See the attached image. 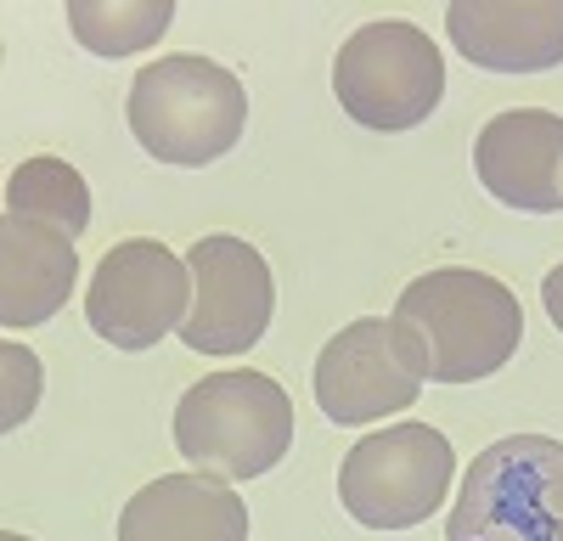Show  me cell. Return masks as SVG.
Wrapping results in <instances>:
<instances>
[{"label":"cell","mask_w":563,"mask_h":541,"mask_svg":"<svg viewBox=\"0 0 563 541\" xmlns=\"http://www.w3.org/2000/svg\"><path fill=\"white\" fill-rule=\"evenodd\" d=\"M175 451L225 485L260 479L294 451V400L254 367L209 373L175 406Z\"/></svg>","instance_id":"obj_3"},{"label":"cell","mask_w":563,"mask_h":541,"mask_svg":"<svg viewBox=\"0 0 563 541\" xmlns=\"http://www.w3.org/2000/svg\"><path fill=\"white\" fill-rule=\"evenodd\" d=\"M316 406L333 423H372L389 412H411L422 395V355L411 333L384 316H361V322L339 328L321 344L316 373H310Z\"/></svg>","instance_id":"obj_7"},{"label":"cell","mask_w":563,"mask_h":541,"mask_svg":"<svg viewBox=\"0 0 563 541\" xmlns=\"http://www.w3.org/2000/svg\"><path fill=\"white\" fill-rule=\"evenodd\" d=\"M541 305H547V316H552V328L563 333V265H552L547 277H541Z\"/></svg>","instance_id":"obj_17"},{"label":"cell","mask_w":563,"mask_h":541,"mask_svg":"<svg viewBox=\"0 0 563 541\" xmlns=\"http://www.w3.org/2000/svg\"><path fill=\"white\" fill-rule=\"evenodd\" d=\"M445 541H563V440L507 434L485 445L445 519Z\"/></svg>","instance_id":"obj_4"},{"label":"cell","mask_w":563,"mask_h":541,"mask_svg":"<svg viewBox=\"0 0 563 541\" xmlns=\"http://www.w3.org/2000/svg\"><path fill=\"white\" fill-rule=\"evenodd\" d=\"M186 270H192V316L180 322V339L198 355L254 350L276 310V277L265 254L249 238L209 232L186 249Z\"/></svg>","instance_id":"obj_9"},{"label":"cell","mask_w":563,"mask_h":541,"mask_svg":"<svg viewBox=\"0 0 563 541\" xmlns=\"http://www.w3.org/2000/svg\"><path fill=\"white\" fill-rule=\"evenodd\" d=\"M395 322L411 333L429 384H479L501 373L525 339V310L501 277L467 265L429 270L400 288Z\"/></svg>","instance_id":"obj_1"},{"label":"cell","mask_w":563,"mask_h":541,"mask_svg":"<svg viewBox=\"0 0 563 541\" xmlns=\"http://www.w3.org/2000/svg\"><path fill=\"white\" fill-rule=\"evenodd\" d=\"M0 541H29V536H18V530H7V536H0Z\"/></svg>","instance_id":"obj_18"},{"label":"cell","mask_w":563,"mask_h":541,"mask_svg":"<svg viewBox=\"0 0 563 541\" xmlns=\"http://www.w3.org/2000/svg\"><path fill=\"white\" fill-rule=\"evenodd\" d=\"M124 113H130L135 142L153 158L180 164V169H203L243 142L249 90L231 68H220L198 52H175L135 74Z\"/></svg>","instance_id":"obj_2"},{"label":"cell","mask_w":563,"mask_h":541,"mask_svg":"<svg viewBox=\"0 0 563 541\" xmlns=\"http://www.w3.org/2000/svg\"><path fill=\"white\" fill-rule=\"evenodd\" d=\"M119 541H249V503L198 468L158 474L124 503Z\"/></svg>","instance_id":"obj_12"},{"label":"cell","mask_w":563,"mask_h":541,"mask_svg":"<svg viewBox=\"0 0 563 541\" xmlns=\"http://www.w3.org/2000/svg\"><path fill=\"white\" fill-rule=\"evenodd\" d=\"M479 187L525 214H563V113L507 108L474 142Z\"/></svg>","instance_id":"obj_10"},{"label":"cell","mask_w":563,"mask_h":541,"mask_svg":"<svg viewBox=\"0 0 563 541\" xmlns=\"http://www.w3.org/2000/svg\"><path fill=\"white\" fill-rule=\"evenodd\" d=\"M79 277L74 238L23 214L0 220V328H40L68 305Z\"/></svg>","instance_id":"obj_13"},{"label":"cell","mask_w":563,"mask_h":541,"mask_svg":"<svg viewBox=\"0 0 563 541\" xmlns=\"http://www.w3.org/2000/svg\"><path fill=\"white\" fill-rule=\"evenodd\" d=\"M192 316V270L153 238L113 243L85 288V322L113 350H153Z\"/></svg>","instance_id":"obj_8"},{"label":"cell","mask_w":563,"mask_h":541,"mask_svg":"<svg viewBox=\"0 0 563 541\" xmlns=\"http://www.w3.org/2000/svg\"><path fill=\"white\" fill-rule=\"evenodd\" d=\"M175 23L169 0H68V29L90 57H130L164 40Z\"/></svg>","instance_id":"obj_15"},{"label":"cell","mask_w":563,"mask_h":541,"mask_svg":"<svg viewBox=\"0 0 563 541\" xmlns=\"http://www.w3.org/2000/svg\"><path fill=\"white\" fill-rule=\"evenodd\" d=\"M0 367H7V400H0V429H18L34 400H40V355L23 350V344H7L0 350Z\"/></svg>","instance_id":"obj_16"},{"label":"cell","mask_w":563,"mask_h":541,"mask_svg":"<svg viewBox=\"0 0 563 541\" xmlns=\"http://www.w3.org/2000/svg\"><path fill=\"white\" fill-rule=\"evenodd\" d=\"M451 45L490 74H541L563 63V0H451Z\"/></svg>","instance_id":"obj_11"},{"label":"cell","mask_w":563,"mask_h":541,"mask_svg":"<svg viewBox=\"0 0 563 541\" xmlns=\"http://www.w3.org/2000/svg\"><path fill=\"white\" fill-rule=\"evenodd\" d=\"M333 90H339V108L361 130H384V135L411 130L445 97V57L429 40V29L406 18H378L344 40L333 63Z\"/></svg>","instance_id":"obj_5"},{"label":"cell","mask_w":563,"mask_h":541,"mask_svg":"<svg viewBox=\"0 0 563 541\" xmlns=\"http://www.w3.org/2000/svg\"><path fill=\"white\" fill-rule=\"evenodd\" d=\"M7 214H23V220H40V225H57V232L79 238L90 225V187L85 175L52 153L40 158H23L7 180Z\"/></svg>","instance_id":"obj_14"},{"label":"cell","mask_w":563,"mask_h":541,"mask_svg":"<svg viewBox=\"0 0 563 541\" xmlns=\"http://www.w3.org/2000/svg\"><path fill=\"white\" fill-rule=\"evenodd\" d=\"M451 474H456V451L440 429L389 423L344 451L339 503L366 530H411L445 503Z\"/></svg>","instance_id":"obj_6"}]
</instances>
